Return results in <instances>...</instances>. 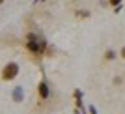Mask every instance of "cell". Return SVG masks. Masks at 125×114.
Instances as JSON below:
<instances>
[{
	"instance_id": "obj_7",
	"label": "cell",
	"mask_w": 125,
	"mask_h": 114,
	"mask_svg": "<svg viewBox=\"0 0 125 114\" xmlns=\"http://www.w3.org/2000/svg\"><path fill=\"white\" fill-rule=\"evenodd\" d=\"M120 56H121V58H125V47H123V49H121V52H120Z\"/></svg>"
},
{
	"instance_id": "obj_8",
	"label": "cell",
	"mask_w": 125,
	"mask_h": 114,
	"mask_svg": "<svg viewBox=\"0 0 125 114\" xmlns=\"http://www.w3.org/2000/svg\"><path fill=\"white\" fill-rule=\"evenodd\" d=\"M90 110H92V114H97V112H95V109H94V107H90Z\"/></svg>"
},
{
	"instance_id": "obj_4",
	"label": "cell",
	"mask_w": 125,
	"mask_h": 114,
	"mask_svg": "<svg viewBox=\"0 0 125 114\" xmlns=\"http://www.w3.org/2000/svg\"><path fill=\"white\" fill-rule=\"evenodd\" d=\"M13 97H15V101H22V90H21V88H17L15 93H13Z\"/></svg>"
},
{
	"instance_id": "obj_5",
	"label": "cell",
	"mask_w": 125,
	"mask_h": 114,
	"mask_svg": "<svg viewBox=\"0 0 125 114\" xmlns=\"http://www.w3.org/2000/svg\"><path fill=\"white\" fill-rule=\"evenodd\" d=\"M104 58H106V60H112V58H116V52L112 51V49H108V51L104 52Z\"/></svg>"
},
{
	"instance_id": "obj_6",
	"label": "cell",
	"mask_w": 125,
	"mask_h": 114,
	"mask_svg": "<svg viewBox=\"0 0 125 114\" xmlns=\"http://www.w3.org/2000/svg\"><path fill=\"white\" fill-rule=\"evenodd\" d=\"M80 95H82L80 90H75V97H77V101H80Z\"/></svg>"
},
{
	"instance_id": "obj_3",
	"label": "cell",
	"mask_w": 125,
	"mask_h": 114,
	"mask_svg": "<svg viewBox=\"0 0 125 114\" xmlns=\"http://www.w3.org/2000/svg\"><path fill=\"white\" fill-rule=\"evenodd\" d=\"M37 93H39V97H41V99H47L49 93H51L49 84H47V82H39V84H37Z\"/></svg>"
},
{
	"instance_id": "obj_2",
	"label": "cell",
	"mask_w": 125,
	"mask_h": 114,
	"mask_svg": "<svg viewBox=\"0 0 125 114\" xmlns=\"http://www.w3.org/2000/svg\"><path fill=\"white\" fill-rule=\"evenodd\" d=\"M26 49L32 52V54H41V45L37 43V37L34 34H28V43H26Z\"/></svg>"
},
{
	"instance_id": "obj_1",
	"label": "cell",
	"mask_w": 125,
	"mask_h": 114,
	"mask_svg": "<svg viewBox=\"0 0 125 114\" xmlns=\"http://www.w3.org/2000/svg\"><path fill=\"white\" fill-rule=\"evenodd\" d=\"M17 75H19V66L15 62H10L4 66V69H2V79L4 80H13Z\"/></svg>"
}]
</instances>
